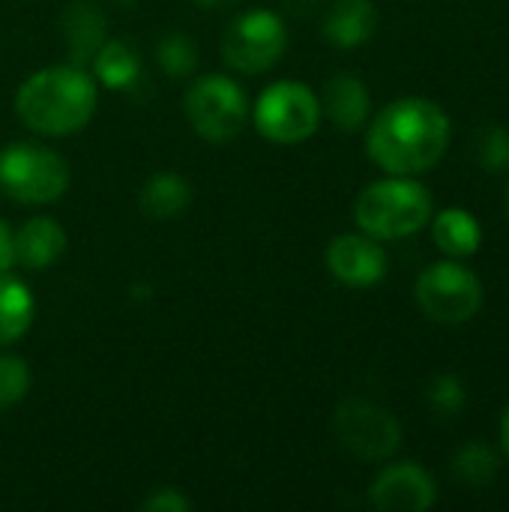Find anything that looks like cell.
Returning <instances> with one entry per match:
<instances>
[{
  "instance_id": "obj_1",
  "label": "cell",
  "mask_w": 509,
  "mask_h": 512,
  "mask_svg": "<svg viewBox=\"0 0 509 512\" xmlns=\"http://www.w3.org/2000/svg\"><path fill=\"white\" fill-rule=\"evenodd\" d=\"M369 156L393 177H414L441 162L450 147L447 111L423 96L390 102L369 126Z\"/></svg>"
},
{
  "instance_id": "obj_2",
  "label": "cell",
  "mask_w": 509,
  "mask_h": 512,
  "mask_svg": "<svg viewBox=\"0 0 509 512\" xmlns=\"http://www.w3.org/2000/svg\"><path fill=\"white\" fill-rule=\"evenodd\" d=\"M21 123L39 135H72L96 111V84L81 66H48L30 75L15 96Z\"/></svg>"
},
{
  "instance_id": "obj_3",
  "label": "cell",
  "mask_w": 509,
  "mask_h": 512,
  "mask_svg": "<svg viewBox=\"0 0 509 512\" xmlns=\"http://www.w3.org/2000/svg\"><path fill=\"white\" fill-rule=\"evenodd\" d=\"M354 219L375 240H402L417 234L432 219V192L417 180H381L360 192Z\"/></svg>"
},
{
  "instance_id": "obj_4",
  "label": "cell",
  "mask_w": 509,
  "mask_h": 512,
  "mask_svg": "<svg viewBox=\"0 0 509 512\" xmlns=\"http://www.w3.org/2000/svg\"><path fill=\"white\" fill-rule=\"evenodd\" d=\"M0 186L18 204H51L69 186V165L42 144L0 150Z\"/></svg>"
},
{
  "instance_id": "obj_5",
  "label": "cell",
  "mask_w": 509,
  "mask_h": 512,
  "mask_svg": "<svg viewBox=\"0 0 509 512\" xmlns=\"http://www.w3.org/2000/svg\"><path fill=\"white\" fill-rule=\"evenodd\" d=\"M417 303L435 324L459 327L480 312L483 285L468 267L456 261H438L420 273Z\"/></svg>"
},
{
  "instance_id": "obj_6",
  "label": "cell",
  "mask_w": 509,
  "mask_h": 512,
  "mask_svg": "<svg viewBox=\"0 0 509 512\" xmlns=\"http://www.w3.org/2000/svg\"><path fill=\"white\" fill-rule=\"evenodd\" d=\"M321 102L300 81H276L255 105V126L276 144H300L315 135Z\"/></svg>"
},
{
  "instance_id": "obj_7",
  "label": "cell",
  "mask_w": 509,
  "mask_h": 512,
  "mask_svg": "<svg viewBox=\"0 0 509 512\" xmlns=\"http://www.w3.org/2000/svg\"><path fill=\"white\" fill-rule=\"evenodd\" d=\"M285 45H288V33L282 18L267 9H255L234 18L222 36L225 63L246 75H258L276 66Z\"/></svg>"
},
{
  "instance_id": "obj_8",
  "label": "cell",
  "mask_w": 509,
  "mask_h": 512,
  "mask_svg": "<svg viewBox=\"0 0 509 512\" xmlns=\"http://www.w3.org/2000/svg\"><path fill=\"white\" fill-rule=\"evenodd\" d=\"M186 117L207 141H231L246 123V93L225 75H207L186 93Z\"/></svg>"
},
{
  "instance_id": "obj_9",
  "label": "cell",
  "mask_w": 509,
  "mask_h": 512,
  "mask_svg": "<svg viewBox=\"0 0 509 512\" xmlns=\"http://www.w3.org/2000/svg\"><path fill=\"white\" fill-rule=\"evenodd\" d=\"M333 429H336L339 444L366 462L390 459L402 444V426L396 423V417L360 399H348L339 405Z\"/></svg>"
},
{
  "instance_id": "obj_10",
  "label": "cell",
  "mask_w": 509,
  "mask_h": 512,
  "mask_svg": "<svg viewBox=\"0 0 509 512\" xmlns=\"http://www.w3.org/2000/svg\"><path fill=\"white\" fill-rule=\"evenodd\" d=\"M369 501L372 507L384 512H426L438 501V486L429 477V471H423L414 462H402L384 468L375 477Z\"/></svg>"
},
{
  "instance_id": "obj_11",
  "label": "cell",
  "mask_w": 509,
  "mask_h": 512,
  "mask_svg": "<svg viewBox=\"0 0 509 512\" xmlns=\"http://www.w3.org/2000/svg\"><path fill=\"white\" fill-rule=\"evenodd\" d=\"M327 267L342 285L369 288L387 276V255L369 234H342L327 249Z\"/></svg>"
},
{
  "instance_id": "obj_12",
  "label": "cell",
  "mask_w": 509,
  "mask_h": 512,
  "mask_svg": "<svg viewBox=\"0 0 509 512\" xmlns=\"http://www.w3.org/2000/svg\"><path fill=\"white\" fill-rule=\"evenodd\" d=\"M60 27H63V39H66L69 57H72L75 66H84L102 48V39H105V15L99 12L96 3H90V0L69 3L63 9Z\"/></svg>"
},
{
  "instance_id": "obj_13",
  "label": "cell",
  "mask_w": 509,
  "mask_h": 512,
  "mask_svg": "<svg viewBox=\"0 0 509 512\" xmlns=\"http://www.w3.org/2000/svg\"><path fill=\"white\" fill-rule=\"evenodd\" d=\"M378 9L372 0H336L324 18V36L336 48H357L372 39Z\"/></svg>"
},
{
  "instance_id": "obj_14",
  "label": "cell",
  "mask_w": 509,
  "mask_h": 512,
  "mask_svg": "<svg viewBox=\"0 0 509 512\" xmlns=\"http://www.w3.org/2000/svg\"><path fill=\"white\" fill-rule=\"evenodd\" d=\"M321 108L327 111L333 126H339L342 132H357L369 120L372 99H369L366 84L357 75L342 72V75L330 78V84L324 90V105Z\"/></svg>"
},
{
  "instance_id": "obj_15",
  "label": "cell",
  "mask_w": 509,
  "mask_h": 512,
  "mask_svg": "<svg viewBox=\"0 0 509 512\" xmlns=\"http://www.w3.org/2000/svg\"><path fill=\"white\" fill-rule=\"evenodd\" d=\"M66 249V234L54 219H30L15 234V264L27 270L51 267Z\"/></svg>"
},
{
  "instance_id": "obj_16",
  "label": "cell",
  "mask_w": 509,
  "mask_h": 512,
  "mask_svg": "<svg viewBox=\"0 0 509 512\" xmlns=\"http://www.w3.org/2000/svg\"><path fill=\"white\" fill-rule=\"evenodd\" d=\"M432 237H435V246L450 258H471L483 243L477 216H471L468 210H459V207L438 213V219L432 225Z\"/></svg>"
},
{
  "instance_id": "obj_17",
  "label": "cell",
  "mask_w": 509,
  "mask_h": 512,
  "mask_svg": "<svg viewBox=\"0 0 509 512\" xmlns=\"http://www.w3.org/2000/svg\"><path fill=\"white\" fill-rule=\"evenodd\" d=\"M33 324V294L30 288L9 276L0 273V348L18 342Z\"/></svg>"
},
{
  "instance_id": "obj_18",
  "label": "cell",
  "mask_w": 509,
  "mask_h": 512,
  "mask_svg": "<svg viewBox=\"0 0 509 512\" xmlns=\"http://www.w3.org/2000/svg\"><path fill=\"white\" fill-rule=\"evenodd\" d=\"M189 198H192V189L180 174L159 171L141 189V210L153 219H171L189 207Z\"/></svg>"
},
{
  "instance_id": "obj_19",
  "label": "cell",
  "mask_w": 509,
  "mask_h": 512,
  "mask_svg": "<svg viewBox=\"0 0 509 512\" xmlns=\"http://www.w3.org/2000/svg\"><path fill=\"white\" fill-rule=\"evenodd\" d=\"M93 72L108 90H123L138 81L141 57L126 42H102V48L93 57Z\"/></svg>"
},
{
  "instance_id": "obj_20",
  "label": "cell",
  "mask_w": 509,
  "mask_h": 512,
  "mask_svg": "<svg viewBox=\"0 0 509 512\" xmlns=\"http://www.w3.org/2000/svg\"><path fill=\"white\" fill-rule=\"evenodd\" d=\"M453 474H456L465 486L483 489V486H489V483L498 477V456H495V450L486 447V444H468V447H462V450L456 453V459H453Z\"/></svg>"
},
{
  "instance_id": "obj_21",
  "label": "cell",
  "mask_w": 509,
  "mask_h": 512,
  "mask_svg": "<svg viewBox=\"0 0 509 512\" xmlns=\"http://www.w3.org/2000/svg\"><path fill=\"white\" fill-rule=\"evenodd\" d=\"M156 57H159V66L174 75V78H186L192 75V69L198 66V48L189 36L183 33H168L159 48H156Z\"/></svg>"
},
{
  "instance_id": "obj_22",
  "label": "cell",
  "mask_w": 509,
  "mask_h": 512,
  "mask_svg": "<svg viewBox=\"0 0 509 512\" xmlns=\"http://www.w3.org/2000/svg\"><path fill=\"white\" fill-rule=\"evenodd\" d=\"M30 390V369L21 357H0V411L21 402Z\"/></svg>"
},
{
  "instance_id": "obj_23",
  "label": "cell",
  "mask_w": 509,
  "mask_h": 512,
  "mask_svg": "<svg viewBox=\"0 0 509 512\" xmlns=\"http://www.w3.org/2000/svg\"><path fill=\"white\" fill-rule=\"evenodd\" d=\"M429 402L438 414H459L462 405H465V390L459 384V378L453 375H438L432 384H429Z\"/></svg>"
},
{
  "instance_id": "obj_24",
  "label": "cell",
  "mask_w": 509,
  "mask_h": 512,
  "mask_svg": "<svg viewBox=\"0 0 509 512\" xmlns=\"http://www.w3.org/2000/svg\"><path fill=\"white\" fill-rule=\"evenodd\" d=\"M480 162L492 171H504L509 168V132L501 126H492L480 135Z\"/></svg>"
},
{
  "instance_id": "obj_25",
  "label": "cell",
  "mask_w": 509,
  "mask_h": 512,
  "mask_svg": "<svg viewBox=\"0 0 509 512\" xmlns=\"http://www.w3.org/2000/svg\"><path fill=\"white\" fill-rule=\"evenodd\" d=\"M141 510L144 512H186L189 510V501L177 492V489H162V492H156L153 498H147L144 504H141Z\"/></svg>"
},
{
  "instance_id": "obj_26",
  "label": "cell",
  "mask_w": 509,
  "mask_h": 512,
  "mask_svg": "<svg viewBox=\"0 0 509 512\" xmlns=\"http://www.w3.org/2000/svg\"><path fill=\"white\" fill-rule=\"evenodd\" d=\"M15 264V234L0 222V273H6Z\"/></svg>"
},
{
  "instance_id": "obj_27",
  "label": "cell",
  "mask_w": 509,
  "mask_h": 512,
  "mask_svg": "<svg viewBox=\"0 0 509 512\" xmlns=\"http://www.w3.org/2000/svg\"><path fill=\"white\" fill-rule=\"evenodd\" d=\"M315 6H318V0H285V9H288L291 15H297V18L309 15Z\"/></svg>"
},
{
  "instance_id": "obj_28",
  "label": "cell",
  "mask_w": 509,
  "mask_h": 512,
  "mask_svg": "<svg viewBox=\"0 0 509 512\" xmlns=\"http://www.w3.org/2000/svg\"><path fill=\"white\" fill-rule=\"evenodd\" d=\"M501 447H504V453L509 456V405L507 411H504V417H501Z\"/></svg>"
},
{
  "instance_id": "obj_29",
  "label": "cell",
  "mask_w": 509,
  "mask_h": 512,
  "mask_svg": "<svg viewBox=\"0 0 509 512\" xmlns=\"http://www.w3.org/2000/svg\"><path fill=\"white\" fill-rule=\"evenodd\" d=\"M195 3H201V6H207V9H219V6H231L234 0H195Z\"/></svg>"
},
{
  "instance_id": "obj_30",
  "label": "cell",
  "mask_w": 509,
  "mask_h": 512,
  "mask_svg": "<svg viewBox=\"0 0 509 512\" xmlns=\"http://www.w3.org/2000/svg\"><path fill=\"white\" fill-rule=\"evenodd\" d=\"M507 204H509V201H507Z\"/></svg>"
}]
</instances>
